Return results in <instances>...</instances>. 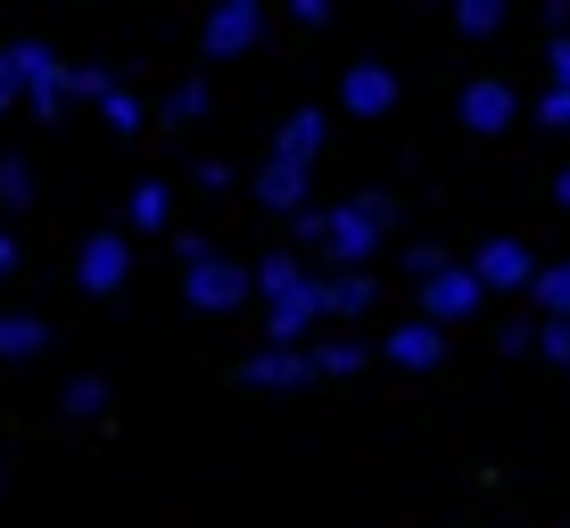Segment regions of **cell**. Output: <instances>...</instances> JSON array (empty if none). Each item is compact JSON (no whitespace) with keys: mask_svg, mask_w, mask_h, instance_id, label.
I'll list each match as a JSON object with an SVG mask.
<instances>
[{"mask_svg":"<svg viewBox=\"0 0 570 528\" xmlns=\"http://www.w3.org/2000/svg\"><path fill=\"white\" fill-rule=\"evenodd\" d=\"M257 298V265H240L224 248V257H207L199 272H183V306L190 315H232V306H248Z\"/></svg>","mask_w":570,"mask_h":528,"instance_id":"cell-1","label":"cell"},{"mask_svg":"<svg viewBox=\"0 0 570 528\" xmlns=\"http://www.w3.org/2000/svg\"><path fill=\"white\" fill-rule=\"evenodd\" d=\"M265 42V9L257 0H215V9L199 17V58H215V67H224V58H248Z\"/></svg>","mask_w":570,"mask_h":528,"instance_id":"cell-2","label":"cell"},{"mask_svg":"<svg viewBox=\"0 0 570 528\" xmlns=\"http://www.w3.org/2000/svg\"><path fill=\"white\" fill-rule=\"evenodd\" d=\"M17 50V74H26V108L33 116H67V100H75V67L58 58L50 42H9Z\"/></svg>","mask_w":570,"mask_h":528,"instance_id":"cell-3","label":"cell"},{"mask_svg":"<svg viewBox=\"0 0 570 528\" xmlns=\"http://www.w3.org/2000/svg\"><path fill=\"white\" fill-rule=\"evenodd\" d=\"M232 380L257 388V397H289V388H314L323 371H314V347H257V356H240Z\"/></svg>","mask_w":570,"mask_h":528,"instance_id":"cell-4","label":"cell"},{"mask_svg":"<svg viewBox=\"0 0 570 528\" xmlns=\"http://www.w3.org/2000/svg\"><path fill=\"white\" fill-rule=\"evenodd\" d=\"M125 281H132V240L125 231H91V240L75 248V289H83V298H116Z\"/></svg>","mask_w":570,"mask_h":528,"instance_id":"cell-5","label":"cell"},{"mask_svg":"<svg viewBox=\"0 0 570 528\" xmlns=\"http://www.w3.org/2000/svg\"><path fill=\"white\" fill-rule=\"evenodd\" d=\"M455 116H463V132H480V141H497V132H513L521 124V91L504 83V74H480V83H463V100H455Z\"/></svg>","mask_w":570,"mask_h":528,"instance_id":"cell-6","label":"cell"},{"mask_svg":"<svg viewBox=\"0 0 570 528\" xmlns=\"http://www.w3.org/2000/svg\"><path fill=\"white\" fill-rule=\"evenodd\" d=\"M381 240H389V231L372 223V215H364L356 199H340V207H331V240H323V257L340 265V272H372V257H381Z\"/></svg>","mask_w":570,"mask_h":528,"instance_id":"cell-7","label":"cell"},{"mask_svg":"<svg viewBox=\"0 0 570 528\" xmlns=\"http://www.w3.org/2000/svg\"><path fill=\"white\" fill-rule=\"evenodd\" d=\"M248 190H257L265 215H289V223H298V215L314 207V166H289V158H273V149H265V166L248 173Z\"/></svg>","mask_w":570,"mask_h":528,"instance_id":"cell-8","label":"cell"},{"mask_svg":"<svg viewBox=\"0 0 570 528\" xmlns=\"http://www.w3.org/2000/svg\"><path fill=\"white\" fill-rule=\"evenodd\" d=\"M480 306H488V289H480V272H471V265H446V272H430V281H422V322H471V315H480Z\"/></svg>","mask_w":570,"mask_h":528,"instance_id":"cell-9","label":"cell"},{"mask_svg":"<svg viewBox=\"0 0 570 528\" xmlns=\"http://www.w3.org/2000/svg\"><path fill=\"white\" fill-rule=\"evenodd\" d=\"M340 116H397V67H381V58H356V67L340 74Z\"/></svg>","mask_w":570,"mask_h":528,"instance_id":"cell-10","label":"cell"},{"mask_svg":"<svg viewBox=\"0 0 570 528\" xmlns=\"http://www.w3.org/2000/svg\"><path fill=\"white\" fill-rule=\"evenodd\" d=\"M471 272H480V289H538V257H529L521 240H480L471 248Z\"/></svg>","mask_w":570,"mask_h":528,"instance_id":"cell-11","label":"cell"},{"mask_svg":"<svg viewBox=\"0 0 570 528\" xmlns=\"http://www.w3.org/2000/svg\"><path fill=\"white\" fill-rule=\"evenodd\" d=\"M323 322H331V306H323V281H306L289 306H273V315H265V347H306Z\"/></svg>","mask_w":570,"mask_h":528,"instance_id":"cell-12","label":"cell"},{"mask_svg":"<svg viewBox=\"0 0 570 528\" xmlns=\"http://www.w3.org/2000/svg\"><path fill=\"white\" fill-rule=\"evenodd\" d=\"M381 356L397 363V371H414V380H430V371L446 363V330L414 315V322H397V330H389V347H381Z\"/></svg>","mask_w":570,"mask_h":528,"instance_id":"cell-13","label":"cell"},{"mask_svg":"<svg viewBox=\"0 0 570 528\" xmlns=\"http://www.w3.org/2000/svg\"><path fill=\"white\" fill-rule=\"evenodd\" d=\"M323 141H331V116L323 108H289L282 124H273V158H289V166H314V158H323Z\"/></svg>","mask_w":570,"mask_h":528,"instance_id":"cell-14","label":"cell"},{"mask_svg":"<svg viewBox=\"0 0 570 528\" xmlns=\"http://www.w3.org/2000/svg\"><path fill=\"white\" fill-rule=\"evenodd\" d=\"M306 281H314V272L298 265V248H265V257H257V298H265V315H273V306H289Z\"/></svg>","mask_w":570,"mask_h":528,"instance_id":"cell-15","label":"cell"},{"mask_svg":"<svg viewBox=\"0 0 570 528\" xmlns=\"http://www.w3.org/2000/svg\"><path fill=\"white\" fill-rule=\"evenodd\" d=\"M50 347V322L33 306H0V363H33Z\"/></svg>","mask_w":570,"mask_h":528,"instance_id":"cell-16","label":"cell"},{"mask_svg":"<svg viewBox=\"0 0 570 528\" xmlns=\"http://www.w3.org/2000/svg\"><path fill=\"white\" fill-rule=\"evenodd\" d=\"M323 306H331V322H364L372 306H381V281H372V272H331Z\"/></svg>","mask_w":570,"mask_h":528,"instance_id":"cell-17","label":"cell"},{"mask_svg":"<svg viewBox=\"0 0 570 528\" xmlns=\"http://www.w3.org/2000/svg\"><path fill=\"white\" fill-rule=\"evenodd\" d=\"M125 223L132 231H174V182H166V173H157V182H132Z\"/></svg>","mask_w":570,"mask_h":528,"instance_id":"cell-18","label":"cell"},{"mask_svg":"<svg viewBox=\"0 0 570 528\" xmlns=\"http://www.w3.org/2000/svg\"><path fill=\"white\" fill-rule=\"evenodd\" d=\"M58 414H67V421H100L108 414V380H100V371H75V380L58 388Z\"/></svg>","mask_w":570,"mask_h":528,"instance_id":"cell-19","label":"cell"},{"mask_svg":"<svg viewBox=\"0 0 570 528\" xmlns=\"http://www.w3.org/2000/svg\"><path fill=\"white\" fill-rule=\"evenodd\" d=\"M529 298H538V322H554V315H570V248L554 265L538 272V289H529Z\"/></svg>","mask_w":570,"mask_h":528,"instance_id":"cell-20","label":"cell"},{"mask_svg":"<svg viewBox=\"0 0 570 528\" xmlns=\"http://www.w3.org/2000/svg\"><path fill=\"white\" fill-rule=\"evenodd\" d=\"M314 371H323V380H347V371H364V339H314Z\"/></svg>","mask_w":570,"mask_h":528,"instance_id":"cell-21","label":"cell"},{"mask_svg":"<svg viewBox=\"0 0 570 528\" xmlns=\"http://www.w3.org/2000/svg\"><path fill=\"white\" fill-rule=\"evenodd\" d=\"M455 33H463V42H488V33H504V0H463V9H455Z\"/></svg>","mask_w":570,"mask_h":528,"instance_id":"cell-22","label":"cell"},{"mask_svg":"<svg viewBox=\"0 0 570 528\" xmlns=\"http://www.w3.org/2000/svg\"><path fill=\"white\" fill-rule=\"evenodd\" d=\"M26 207H33V166L0 158V215H26Z\"/></svg>","mask_w":570,"mask_h":528,"instance_id":"cell-23","label":"cell"},{"mask_svg":"<svg viewBox=\"0 0 570 528\" xmlns=\"http://www.w3.org/2000/svg\"><path fill=\"white\" fill-rule=\"evenodd\" d=\"M100 124L116 132V141H132V132H141V124H149V108H141V100H132V91H108V100H100Z\"/></svg>","mask_w":570,"mask_h":528,"instance_id":"cell-24","label":"cell"},{"mask_svg":"<svg viewBox=\"0 0 570 528\" xmlns=\"http://www.w3.org/2000/svg\"><path fill=\"white\" fill-rule=\"evenodd\" d=\"M199 116H207V83L190 74V83H174V91H166V124H199Z\"/></svg>","mask_w":570,"mask_h":528,"instance_id":"cell-25","label":"cell"},{"mask_svg":"<svg viewBox=\"0 0 570 528\" xmlns=\"http://www.w3.org/2000/svg\"><path fill=\"white\" fill-rule=\"evenodd\" d=\"M108 91H125V74H116V67H100V58H91V67H75V100H91V108H100Z\"/></svg>","mask_w":570,"mask_h":528,"instance_id":"cell-26","label":"cell"},{"mask_svg":"<svg viewBox=\"0 0 570 528\" xmlns=\"http://www.w3.org/2000/svg\"><path fill=\"white\" fill-rule=\"evenodd\" d=\"M529 116H538L554 141H570V91H538V100H529Z\"/></svg>","mask_w":570,"mask_h":528,"instance_id":"cell-27","label":"cell"},{"mask_svg":"<svg viewBox=\"0 0 570 528\" xmlns=\"http://www.w3.org/2000/svg\"><path fill=\"white\" fill-rule=\"evenodd\" d=\"M207 257H224V248H215L207 231H174V265H183V272H199Z\"/></svg>","mask_w":570,"mask_h":528,"instance_id":"cell-28","label":"cell"},{"mask_svg":"<svg viewBox=\"0 0 570 528\" xmlns=\"http://www.w3.org/2000/svg\"><path fill=\"white\" fill-rule=\"evenodd\" d=\"M446 265H455V257H446V248H430V240H422V248H405V281H414V289L430 281V272H446Z\"/></svg>","mask_w":570,"mask_h":528,"instance_id":"cell-29","label":"cell"},{"mask_svg":"<svg viewBox=\"0 0 570 528\" xmlns=\"http://www.w3.org/2000/svg\"><path fill=\"white\" fill-rule=\"evenodd\" d=\"M26 108V74H17V50H0V116Z\"/></svg>","mask_w":570,"mask_h":528,"instance_id":"cell-30","label":"cell"},{"mask_svg":"<svg viewBox=\"0 0 570 528\" xmlns=\"http://www.w3.org/2000/svg\"><path fill=\"white\" fill-rule=\"evenodd\" d=\"M538 356L570 371V315H554V322H546V330H538Z\"/></svg>","mask_w":570,"mask_h":528,"instance_id":"cell-31","label":"cell"},{"mask_svg":"<svg viewBox=\"0 0 570 528\" xmlns=\"http://www.w3.org/2000/svg\"><path fill=\"white\" fill-rule=\"evenodd\" d=\"M546 91H570V33L546 42Z\"/></svg>","mask_w":570,"mask_h":528,"instance_id":"cell-32","label":"cell"},{"mask_svg":"<svg viewBox=\"0 0 570 528\" xmlns=\"http://www.w3.org/2000/svg\"><path fill=\"white\" fill-rule=\"evenodd\" d=\"M538 330H546V322H504L497 347H504V356H538Z\"/></svg>","mask_w":570,"mask_h":528,"instance_id":"cell-33","label":"cell"},{"mask_svg":"<svg viewBox=\"0 0 570 528\" xmlns=\"http://www.w3.org/2000/svg\"><path fill=\"white\" fill-rule=\"evenodd\" d=\"M356 207H364L381 231H397V199H389V190H356Z\"/></svg>","mask_w":570,"mask_h":528,"instance_id":"cell-34","label":"cell"},{"mask_svg":"<svg viewBox=\"0 0 570 528\" xmlns=\"http://www.w3.org/2000/svg\"><path fill=\"white\" fill-rule=\"evenodd\" d=\"M190 182H199V190H232V166L224 158H199V166H190Z\"/></svg>","mask_w":570,"mask_h":528,"instance_id":"cell-35","label":"cell"},{"mask_svg":"<svg viewBox=\"0 0 570 528\" xmlns=\"http://www.w3.org/2000/svg\"><path fill=\"white\" fill-rule=\"evenodd\" d=\"M17 265H26V248H17V231H9V223H0V281H9V272H17Z\"/></svg>","mask_w":570,"mask_h":528,"instance_id":"cell-36","label":"cell"},{"mask_svg":"<svg viewBox=\"0 0 570 528\" xmlns=\"http://www.w3.org/2000/svg\"><path fill=\"white\" fill-rule=\"evenodd\" d=\"M554 207H562V215H570V166H562V173H554Z\"/></svg>","mask_w":570,"mask_h":528,"instance_id":"cell-37","label":"cell"}]
</instances>
